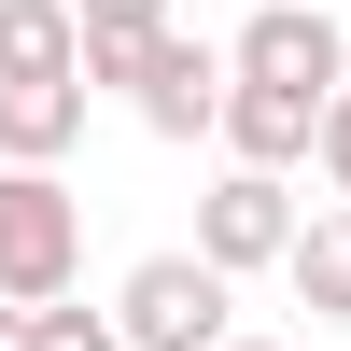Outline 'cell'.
I'll return each instance as SVG.
<instances>
[{
  "label": "cell",
  "mask_w": 351,
  "mask_h": 351,
  "mask_svg": "<svg viewBox=\"0 0 351 351\" xmlns=\"http://www.w3.org/2000/svg\"><path fill=\"white\" fill-rule=\"evenodd\" d=\"M295 155H324V112L309 99H267V84H239V99H225V169H295Z\"/></svg>",
  "instance_id": "cell-6"
},
{
  "label": "cell",
  "mask_w": 351,
  "mask_h": 351,
  "mask_svg": "<svg viewBox=\"0 0 351 351\" xmlns=\"http://www.w3.org/2000/svg\"><path fill=\"white\" fill-rule=\"evenodd\" d=\"M225 71H239V84H267V99L337 112L351 43H337V14H324V0H253V14H239V43H225Z\"/></svg>",
  "instance_id": "cell-4"
},
{
  "label": "cell",
  "mask_w": 351,
  "mask_h": 351,
  "mask_svg": "<svg viewBox=\"0 0 351 351\" xmlns=\"http://www.w3.org/2000/svg\"><path fill=\"white\" fill-rule=\"evenodd\" d=\"M0 84H84V14L71 0H0Z\"/></svg>",
  "instance_id": "cell-7"
},
{
  "label": "cell",
  "mask_w": 351,
  "mask_h": 351,
  "mask_svg": "<svg viewBox=\"0 0 351 351\" xmlns=\"http://www.w3.org/2000/svg\"><path fill=\"white\" fill-rule=\"evenodd\" d=\"M84 84H127V112L155 141H225V99H239V71H225L197 28H155V43H127V56H84Z\"/></svg>",
  "instance_id": "cell-1"
},
{
  "label": "cell",
  "mask_w": 351,
  "mask_h": 351,
  "mask_svg": "<svg viewBox=\"0 0 351 351\" xmlns=\"http://www.w3.org/2000/svg\"><path fill=\"white\" fill-rule=\"evenodd\" d=\"M225 351H281V337H225Z\"/></svg>",
  "instance_id": "cell-14"
},
{
  "label": "cell",
  "mask_w": 351,
  "mask_h": 351,
  "mask_svg": "<svg viewBox=\"0 0 351 351\" xmlns=\"http://www.w3.org/2000/svg\"><path fill=\"white\" fill-rule=\"evenodd\" d=\"M84 99L99 84H0V169H56L84 141Z\"/></svg>",
  "instance_id": "cell-8"
},
{
  "label": "cell",
  "mask_w": 351,
  "mask_h": 351,
  "mask_svg": "<svg viewBox=\"0 0 351 351\" xmlns=\"http://www.w3.org/2000/svg\"><path fill=\"white\" fill-rule=\"evenodd\" d=\"M0 351H28V309H0Z\"/></svg>",
  "instance_id": "cell-13"
},
{
  "label": "cell",
  "mask_w": 351,
  "mask_h": 351,
  "mask_svg": "<svg viewBox=\"0 0 351 351\" xmlns=\"http://www.w3.org/2000/svg\"><path fill=\"white\" fill-rule=\"evenodd\" d=\"M239 281L211 267V253H141L127 281H112V324H127V351H225L239 324Z\"/></svg>",
  "instance_id": "cell-3"
},
{
  "label": "cell",
  "mask_w": 351,
  "mask_h": 351,
  "mask_svg": "<svg viewBox=\"0 0 351 351\" xmlns=\"http://www.w3.org/2000/svg\"><path fill=\"white\" fill-rule=\"evenodd\" d=\"M28 351H127L112 309H28Z\"/></svg>",
  "instance_id": "cell-11"
},
{
  "label": "cell",
  "mask_w": 351,
  "mask_h": 351,
  "mask_svg": "<svg viewBox=\"0 0 351 351\" xmlns=\"http://www.w3.org/2000/svg\"><path fill=\"white\" fill-rule=\"evenodd\" d=\"M295 309L309 324H351V211H309V239H295Z\"/></svg>",
  "instance_id": "cell-9"
},
{
  "label": "cell",
  "mask_w": 351,
  "mask_h": 351,
  "mask_svg": "<svg viewBox=\"0 0 351 351\" xmlns=\"http://www.w3.org/2000/svg\"><path fill=\"white\" fill-rule=\"evenodd\" d=\"M71 14H84V56H127V43L169 28V0H71Z\"/></svg>",
  "instance_id": "cell-10"
},
{
  "label": "cell",
  "mask_w": 351,
  "mask_h": 351,
  "mask_svg": "<svg viewBox=\"0 0 351 351\" xmlns=\"http://www.w3.org/2000/svg\"><path fill=\"white\" fill-rule=\"evenodd\" d=\"M84 281V197L56 169H0V309H71Z\"/></svg>",
  "instance_id": "cell-2"
},
{
  "label": "cell",
  "mask_w": 351,
  "mask_h": 351,
  "mask_svg": "<svg viewBox=\"0 0 351 351\" xmlns=\"http://www.w3.org/2000/svg\"><path fill=\"white\" fill-rule=\"evenodd\" d=\"M324 183H337V211H351V84H337V112H324Z\"/></svg>",
  "instance_id": "cell-12"
},
{
  "label": "cell",
  "mask_w": 351,
  "mask_h": 351,
  "mask_svg": "<svg viewBox=\"0 0 351 351\" xmlns=\"http://www.w3.org/2000/svg\"><path fill=\"white\" fill-rule=\"evenodd\" d=\"M295 239H309V211H295V183H267V169H225V183L197 197V253H211L225 281L295 267Z\"/></svg>",
  "instance_id": "cell-5"
}]
</instances>
